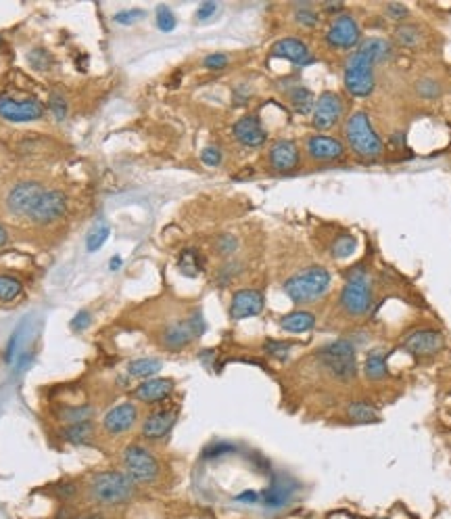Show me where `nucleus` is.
<instances>
[{
    "label": "nucleus",
    "instance_id": "obj_1",
    "mask_svg": "<svg viewBox=\"0 0 451 519\" xmlns=\"http://www.w3.org/2000/svg\"><path fill=\"white\" fill-rule=\"evenodd\" d=\"M393 57V45L386 38H370L363 40L357 51L349 55L343 70V84L351 97L363 99L374 93L376 76L374 65Z\"/></svg>",
    "mask_w": 451,
    "mask_h": 519
},
{
    "label": "nucleus",
    "instance_id": "obj_2",
    "mask_svg": "<svg viewBox=\"0 0 451 519\" xmlns=\"http://www.w3.org/2000/svg\"><path fill=\"white\" fill-rule=\"evenodd\" d=\"M136 484L115 469L99 471L88 481V498L101 506H122L132 500Z\"/></svg>",
    "mask_w": 451,
    "mask_h": 519
},
{
    "label": "nucleus",
    "instance_id": "obj_3",
    "mask_svg": "<svg viewBox=\"0 0 451 519\" xmlns=\"http://www.w3.org/2000/svg\"><path fill=\"white\" fill-rule=\"evenodd\" d=\"M345 141L349 149L363 161H374L382 155L384 145L366 111H353L345 122Z\"/></svg>",
    "mask_w": 451,
    "mask_h": 519
},
{
    "label": "nucleus",
    "instance_id": "obj_4",
    "mask_svg": "<svg viewBox=\"0 0 451 519\" xmlns=\"http://www.w3.org/2000/svg\"><path fill=\"white\" fill-rule=\"evenodd\" d=\"M332 277L324 266H307L284 281V294L293 304H313L330 289Z\"/></svg>",
    "mask_w": 451,
    "mask_h": 519
},
{
    "label": "nucleus",
    "instance_id": "obj_5",
    "mask_svg": "<svg viewBox=\"0 0 451 519\" xmlns=\"http://www.w3.org/2000/svg\"><path fill=\"white\" fill-rule=\"evenodd\" d=\"M338 304H341L343 312L351 319H359V317H366L370 312V308L374 304V287H372V279L363 266L353 269L347 275Z\"/></svg>",
    "mask_w": 451,
    "mask_h": 519
},
{
    "label": "nucleus",
    "instance_id": "obj_6",
    "mask_svg": "<svg viewBox=\"0 0 451 519\" xmlns=\"http://www.w3.org/2000/svg\"><path fill=\"white\" fill-rule=\"evenodd\" d=\"M320 365L338 381H351L357 375V348L349 340H334L318 350Z\"/></svg>",
    "mask_w": 451,
    "mask_h": 519
},
{
    "label": "nucleus",
    "instance_id": "obj_7",
    "mask_svg": "<svg viewBox=\"0 0 451 519\" xmlns=\"http://www.w3.org/2000/svg\"><path fill=\"white\" fill-rule=\"evenodd\" d=\"M122 467L124 473L138 486H147L157 481L161 473V465L157 456L142 444H130L122 452Z\"/></svg>",
    "mask_w": 451,
    "mask_h": 519
},
{
    "label": "nucleus",
    "instance_id": "obj_8",
    "mask_svg": "<svg viewBox=\"0 0 451 519\" xmlns=\"http://www.w3.org/2000/svg\"><path fill=\"white\" fill-rule=\"evenodd\" d=\"M44 115V105L36 97H15L9 93H0V118L13 122V124H26L36 122Z\"/></svg>",
    "mask_w": 451,
    "mask_h": 519
},
{
    "label": "nucleus",
    "instance_id": "obj_9",
    "mask_svg": "<svg viewBox=\"0 0 451 519\" xmlns=\"http://www.w3.org/2000/svg\"><path fill=\"white\" fill-rule=\"evenodd\" d=\"M324 40L330 49L336 51H353L355 47H359L361 42V28L357 24V19L349 13H338L334 15V19L330 22Z\"/></svg>",
    "mask_w": 451,
    "mask_h": 519
},
{
    "label": "nucleus",
    "instance_id": "obj_10",
    "mask_svg": "<svg viewBox=\"0 0 451 519\" xmlns=\"http://www.w3.org/2000/svg\"><path fill=\"white\" fill-rule=\"evenodd\" d=\"M403 350L416 358H432L438 352H443L445 348V335L443 331L434 329V327H418L411 329L403 342H401Z\"/></svg>",
    "mask_w": 451,
    "mask_h": 519
},
{
    "label": "nucleus",
    "instance_id": "obj_11",
    "mask_svg": "<svg viewBox=\"0 0 451 519\" xmlns=\"http://www.w3.org/2000/svg\"><path fill=\"white\" fill-rule=\"evenodd\" d=\"M47 186L42 182H36V180H24V182H17L9 193H7V209L17 216V218H28L32 216L34 207L38 205L40 197L44 195Z\"/></svg>",
    "mask_w": 451,
    "mask_h": 519
},
{
    "label": "nucleus",
    "instance_id": "obj_12",
    "mask_svg": "<svg viewBox=\"0 0 451 519\" xmlns=\"http://www.w3.org/2000/svg\"><path fill=\"white\" fill-rule=\"evenodd\" d=\"M203 331H205V321L201 319V314H192L184 321H176L170 327H165L161 344L167 350H182L188 344H192L197 337H201Z\"/></svg>",
    "mask_w": 451,
    "mask_h": 519
},
{
    "label": "nucleus",
    "instance_id": "obj_13",
    "mask_svg": "<svg viewBox=\"0 0 451 519\" xmlns=\"http://www.w3.org/2000/svg\"><path fill=\"white\" fill-rule=\"evenodd\" d=\"M343 113H345V103L341 95L332 90H324L315 99V105L311 111V124L315 130H330L341 122Z\"/></svg>",
    "mask_w": 451,
    "mask_h": 519
},
{
    "label": "nucleus",
    "instance_id": "obj_14",
    "mask_svg": "<svg viewBox=\"0 0 451 519\" xmlns=\"http://www.w3.org/2000/svg\"><path fill=\"white\" fill-rule=\"evenodd\" d=\"M67 211V195L61 189H47L44 195L40 197L38 205L34 207L30 222L47 226L57 220H61Z\"/></svg>",
    "mask_w": 451,
    "mask_h": 519
},
{
    "label": "nucleus",
    "instance_id": "obj_15",
    "mask_svg": "<svg viewBox=\"0 0 451 519\" xmlns=\"http://www.w3.org/2000/svg\"><path fill=\"white\" fill-rule=\"evenodd\" d=\"M268 163L274 172L286 174V172H295L301 163V151L297 147L295 141L288 138H280L270 147L268 153Z\"/></svg>",
    "mask_w": 451,
    "mask_h": 519
},
{
    "label": "nucleus",
    "instance_id": "obj_16",
    "mask_svg": "<svg viewBox=\"0 0 451 519\" xmlns=\"http://www.w3.org/2000/svg\"><path fill=\"white\" fill-rule=\"evenodd\" d=\"M138 423V406L134 402H122L103 417V429L109 436H122Z\"/></svg>",
    "mask_w": 451,
    "mask_h": 519
},
{
    "label": "nucleus",
    "instance_id": "obj_17",
    "mask_svg": "<svg viewBox=\"0 0 451 519\" xmlns=\"http://www.w3.org/2000/svg\"><path fill=\"white\" fill-rule=\"evenodd\" d=\"M265 298L259 289H238L230 302V319L245 321L263 312Z\"/></svg>",
    "mask_w": 451,
    "mask_h": 519
},
{
    "label": "nucleus",
    "instance_id": "obj_18",
    "mask_svg": "<svg viewBox=\"0 0 451 519\" xmlns=\"http://www.w3.org/2000/svg\"><path fill=\"white\" fill-rule=\"evenodd\" d=\"M176 419L178 413L174 408H157L151 415H147V419L142 421L140 436L149 442H159L165 436H170V431L176 425Z\"/></svg>",
    "mask_w": 451,
    "mask_h": 519
},
{
    "label": "nucleus",
    "instance_id": "obj_19",
    "mask_svg": "<svg viewBox=\"0 0 451 519\" xmlns=\"http://www.w3.org/2000/svg\"><path fill=\"white\" fill-rule=\"evenodd\" d=\"M305 151L313 161H338L345 157V145L326 134H313L305 143Z\"/></svg>",
    "mask_w": 451,
    "mask_h": 519
},
{
    "label": "nucleus",
    "instance_id": "obj_20",
    "mask_svg": "<svg viewBox=\"0 0 451 519\" xmlns=\"http://www.w3.org/2000/svg\"><path fill=\"white\" fill-rule=\"evenodd\" d=\"M270 55L276 57V59H286V61H290V63H295L299 67H305V65L315 61L309 47L299 38H282V40L274 42Z\"/></svg>",
    "mask_w": 451,
    "mask_h": 519
},
{
    "label": "nucleus",
    "instance_id": "obj_21",
    "mask_svg": "<svg viewBox=\"0 0 451 519\" xmlns=\"http://www.w3.org/2000/svg\"><path fill=\"white\" fill-rule=\"evenodd\" d=\"M234 138L249 149H257L268 141V132L257 115H243L234 126H232Z\"/></svg>",
    "mask_w": 451,
    "mask_h": 519
},
{
    "label": "nucleus",
    "instance_id": "obj_22",
    "mask_svg": "<svg viewBox=\"0 0 451 519\" xmlns=\"http://www.w3.org/2000/svg\"><path fill=\"white\" fill-rule=\"evenodd\" d=\"M174 392V379L167 377H153V379H145L140 385H136L134 390V398L142 404H159L163 400H167Z\"/></svg>",
    "mask_w": 451,
    "mask_h": 519
},
{
    "label": "nucleus",
    "instance_id": "obj_23",
    "mask_svg": "<svg viewBox=\"0 0 451 519\" xmlns=\"http://www.w3.org/2000/svg\"><path fill=\"white\" fill-rule=\"evenodd\" d=\"M315 327V314L309 310H293L280 319V329L286 333H307Z\"/></svg>",
    "mask_w": 451,
    "mask_h": 519
},
{
    "label": "nucleus",
    "instance_id": "obj_24",
    "mask_svg": "<svg viewBox=\"0 0 451 519\" xmlns=\"http://www.w3.org/2000/svg\"><path fill=\"white\" fill-rule=\"evenodd\" d=\"M95 423L92 421H84V423H74V425H65L61 429V438L74 446H84L90 444L95 440Z\"/></svg>",
    "mask_w": 451,
    "mask_h": 519
},
{
    "label": "nucleus",
    "instance_id": "obj_25",
    "mask_svg": "<svg viewBox=\"0 0 451 519\" xmlns=\"http://www.w3.org/2000/svg\"><path fill=\"white\" fill-rule=\"evenodd\" d=\"M363 375L370 379V381H382L386 375H388V367H386V354L384 350H372L368 352L366 356V362H363Z\"/></svg>",
    "mask_w": 451,
    "mask_h": 519
},
{
    "label": "nucleus",
    "instance_id": "obj_26",
    "mask_svg": "<svg viewBox=\"0 0 451 519\" xmlns=\"http://www.w3.org/2000/svg\"><path fill=\"white\" fill-rule=\"evenodd\" d=\"M203 266H205V260H203V255L199 253V249H184V251L178 255V269H180V273H182L184 277H188V279L199 277L201 271H203Z\"/></svg>",
    "mask_w": 451,
    "mask_h": 519
},
{
    "label": "nucleus",
    "instance_id": "obj_27",
    "mask_svg": "<svg viewBox=\"0 0 451 519\" xmlns=\"http://www.w3.org/2000/svg\"><path fill=\"white\" fill-rule=\"evenodd\" d=\"M288 103L293 105V109L301 115H307L313 111V105H315V97L313 93L303 86V84H297L288 90Z\"/></svg>",
    "mask_w": 451,
    "mask_h": 519
},
{
    "label": "nucleus",
    "instance_id": "obj_28",
    "mask_svg": "<svg viewBox=\"0 0 451 519\" xmlns=\"http://www.w3.org/2000/svg\"><path fill=\"white\" fill-rule=\"evenodd\" d=\"M163 369V362L159 358H136L128 362V375L134 379H153Z\"/></svg>",
    "mask_w": 451,
    "mask_h": 519
},
{
    "label": "nucleus",
    "instance_id": "obj_29",
    "mask_svg": "<svg viewBox=\"0 0 451 519\" xmlns=\"http://www.w3.org/2000/svg\"><path fill=\"white\" fill-rule=\"evenodd\" d=\"M59 421H63L65 425H74V423H84V421H92L95 417V408L90 404H76V406H61L57 410Z\"/></svg>",
    "mask_w": 451,
    "mask_h": 519
},
{
    "label": "nucleus",
    "instance_id": "obj_30",
    "mask_svg": "<svg viewBox=\"0 0 451 519\" xmlns=\"http://www.w3.org/2000/svg\"><path fill=\"white\" fill-rule=\"evenodd\" d=\"M347 417L353 423H372V421H378V410L366 400H353L347 406Z\"/></svg>",
    "mask_w": 451,
    "mask_h": 519
},
{
    "label": "nucleus",
    "instance_id": "obj_31",
    "mask_svg": "<svg viewBox=\"0 0 451 519\" xmlns=\"http://www.w3.org/2000/svg\"><path fill=\"white\" fill-rule=\"evenodd\" d=\"M395 40L403 49H418L422 45V32L413 24H399L395 28Z\"/></svg>",
    "mask_w": 451,
    "mask_h": 519
},
{
    "label": "nucleus",
    "instance_id": "obj_32",
    "mask_svg": "<svg viewBox=\"0 0 451 519\" xmlns=\"http://www.w3.org/2000/svg\"><path fill=\"white\" fill-rule=\"evenodd\" d=\"M290 494H293V486H286V484H282V481H274V484L261 494V500H263L265 506H282V504L288 502Z\"/></svg>",
    "mask_w": 451,
    "mask_h": 519
},
{
    "label": "nucleus",
    "instance_id": "obj_33",
    "mask_svg": "<svg viewBox=\"0 0 451 519\" xmlns=\"http://www.w3.org/2000/svg\"><path fill=\"white\" fill-rule=\"evenodd\" d=\"M24 292V285L17 277L0 275V302H15Z\"/></svg>",
    "mask_w": 451,
    "mask_h": 519
},
{
    "label": "nucleus",
    "instance_id": "obj_34",
    "mask_svg": "<svg viewBox=\"0 0 451 519\" xmlns=\"http://www.w3.org/2000/svg\"><path fill=\"white\" fill-rule=\"evenodd\" d=\"M355 247H357L355 237H351V234H341V237L332 243V255H334L336 260H345V257H349V255L355 251Z\"/></svg>",
    "mask_w": 451,
    "mask_h": 519
},
{
    "label": "nucleus",
    "instance_id": "obj_35",
    "mask_svg": "<svg viewBox=\"0 0 451 519\" xmlns=\"http://www.w3.org/2000/svg\"><path fill=\"white\" fill-rule=\"evenodd\" d=\"M49 111L53 113V118L57 122H63L67 118V99L63 93L59 90H53L51 97H49Z\"/></svg>",
    "mask_w": 451,
    "mask_h": 519
},
{
    "label": "nucleus",
    "instance_id": "obj_36",
    "mask_svg": "<svg viewBox=\"0 0 451 519\" xmlns=\"http://www.w3.org/2000/svg\"><path fill=\"white\" fill-rule=\"evenodd\" d=\"M295 22L303 28H315L320 24V13L311 9V5H299L295 11Z\"/></svg>",
    "mask_w": 451,
    "mask_h": 519
},
{
    "label": "nucleus",
    "instance_id": "obj_37",
    "mask_svg": "<svg viewBox=\"0 0 451 519\" xmlns=\"http://www.w3.org/2000/svg\"><path fill=\"white\" fill-rule=\"evenodd\" d=\"M263 350H265L272 358L284 360V358L290 354L293 344H288V342H280V340H268V342L263 344Z\"/></svg>",
    "mask_w": 451,
    "mask_h": 519
},
{
    "label": "nucleus",
    "instance_id": "obj_38",
    "mask_svg": "<svg viewBox=\"0 0 451 519\" xmlns=\"http://www.w3.org/2000/svg\"><path fill=\"white\" fill-rule=\"evenodd\" d=\"M109 234H111V228L107 226V224H99L97 228H92V232L88 234V251H97V249H101L103 247V243L109 239Z\"/></svg>",
    "mask_w": 451,
    "mask_h": 519
},
{
    "label": "nucleus",
    "instance_id": "obj_39",
    "mask_svg": "<svg viewBox=\"0 0 451 519\" xmlns=\"http://www.w3.org/2000/svg\"><path fill=\"white\" fill-rule=\"evenodd\" d=\"M28 61H30V65H32L34 70H40V72H44V70H49V67L53 65V57H51V53L44 51V49H34V51L28 55Z\"/></svg>",
    "mask_w": 451,
    "mask_h": 519
},
{
    "label": "nucleus",
    "instance_id": "obj_40",
    "mask_svg": "<svg viewBox=\"0 0 451 519\" xmlns=\"http://www.w3.org/2000/svg\"><path fill=\"white\" fill-rule=\"evenodd\" d=\"M384 15L399 26V24H405V19L409 17V9L405 5H399V3H388L384 7Z\"/></svg>",
    "mask_w": 451,
    "mask_h": 519
},
{
    "label": "nucleus",
    "instance_id": "obj_41",
    "mask_svg": "<svg viewBox=\"0 0 451 519\" xmlns=\"http://www.w3.org/2000/svg\"><path fill=\"white\" fill-rule=\"evenodd\" d=\"M416 90H418V95L422 97V99H436L438 95H441V86H438V82H434V80H430V78H424V80H420L418 84H416Z\"/></svg>",
    "mask_w": 451,
    "mask_h": 519
},
{
    "label": "nucleus",
    "instance_id": "obj_42",
    "mask_svg": "<svg viewBox=\"0 0 451 519\" xmlns=\"http://www.w3.org/2000/svg\"><path fill=\"white\" fill-rule=\"evenodd\" d=\"M157 28L161 32H172L176 28V17L167 7H159L157 9Z\"/></svg>",
    "mask_w": 451,
    "mask_h": 519
},
{
    "label": "nucleus",
    "instance_id": "obj_43",
    "mask_svg": "<svg viewBox=\"0 0 451 519\" xmlns=\"http://www.w3.org/2000/svg\"><path fill=\"white\" fill-rule=\"evenodd\" d=\"M238 247V241L232 237V234H222L218 241H215V249L220 255H232Z\"/></svg>",
    "mask_w": 451,
    "mask_h": 519
},
{
    "label": "nucleus",
    "instance_id": "obj_44",
    "mask_svg": "<svg viewBox=\"0 0 451 519\" xmlns=\"http://www.w3.org/2000/svg\"><path fill=\"white\" fill-rule=\"evenodd\" d=\"M142 17H145V11H140V9H130V11H120V13L113 17V22H115V24H122V26H132V24L140 22Z\"/></svg>",
    "mask_w": 451,
    "mask_h": 519
},
{
    "label": "nucleus",
    "instance_id": "obj_45",
    "mask_svg": "<svg viewBox=\"0 0 451 519\" xmlns=\"http://www.w3.org/2000/svg\"><path fill=\"white\" fill-rule=\"evenodd\" d=\"M228 55H224V53H213V55H207L205 59H203V67L205 70H211V72H218V70H224L226 65H228Z\"/></svg>",
    "mask_w": 451,
    "mask_h": 519
},
{
    "label": "nucleus",
    "instance_id": "obj_46",
    "mask_svg": "<svg viewBox=\"0 0 451 519\" xmlns=\"http://www.w3.org/2000/svg\"><path fill=\"white\" fill-rule=\"evenodd\" d=\"M201 159H203V163L209 166V168L220 166V163H222V151H220V147H205V149L201 151Z\"/></svg>",
    "mask_w": 451,
    "mask_h": 519
},
{
    "label": "nucleus",
    "instance_id": "obj_47",
    "mask_svg": "<svg viewBox=\"0 0 451 519\" xmlns=\"http://www.w3.org/2000/svg\"><path fill=\"white\" fill-rule=\"evenodd\" d=\"M234 450V446L232 444H228V442H218V444H213V446H209L207 450H205V458H218V456H224V454H228V452H232Z\"/></svg>",
    "mask_w": 451,
    "mask_h": 519
},
{
    "label": "nucleus",
    "instance_id": "obj_48",
    "mask_svg": "<svg viewBox=\"0 0 451 519\" xmlns=\"http://www.w3.org/2000/svg\"><path fill=\"white\" fill-rule=\"evenodd\" d=\"M22 329H24V327H19V329L13 333L9 346H7V362H13L15 356H17V348H19V342H22Z\"/></svg>",
    "mask_w": 451,
    "mask_h": 519
},
{
    "label": "nucleus",
    "instance_id": "obj_49",
    "mask_svg": "<svg viewBox=\"0 0 451 519\" xmlns=\"http://www.w3.org/2000/svg\"><path fill=\"white\" fill-rule=\"evenodd\" d=\"M90 323H92L90 312L82 310V312H78V314H76V319L72 321V329H74V331H84Z\"/></svg>",
    "mask_w": 451,
    "mask_h": 519
},
{
    "label": "nucleus",
    "instance_id": "obj_50",
    "mask_svg": "<svg viewBox=\"0 0 451 519\" xmlns=\"http://www.w3.org/2000/svg\"><path fill=\"white\" fill-rule=\"evenodd\" d=\"M215 11H218V5H215V3H203V5L197 9V17H199L201 22H205V19L213 17Z\"/></svg>",
    "mask_w": 451,
    "mask_h": 519
},
{
    "label": "nucleus",
    "instance_id": "obj_51",
    "mask_svg": "<svg viewBox=\"0 0 451 519\" xmlns=\"http://www.w3.org/2000/svg\"><path fill=\"white\" fill-rule=\"evenodd\" d=\"M257 498H259V496H257L255 492H251V490H249V492H243V494H238V496H236V500H249V502H257Z\"/></svg>",
    "mask_w": 451,
    "mask_h": 519
},
{
    "label": "nucleus",
    "instance_id": "obj_52",
    "mask_svg": "<svg viewBox=\"0 0 451 519\" xmlns=\"http://www.w3.org/2000/svg\"><path fill=\"white\" fill-rule=\"evenodd\" d=\"M109 266H111V271H117V269L122 266V257H120V255L111 257V262H109Z\"/></svg>",
    "mask_w": 451,
    "mask_h": 519
},
{
    "label": "nucleus",
    "instance_id": "obj_53",
    "mask_svg": "<svg viewBox=\"0 0 451 519\" xmlns=\"http://www.w3.org/2000/svg\"><path fill=\"white\" fill-rule=\"evenodd\" d=\"M7 241H9V234H7V230L3 226H0V247H3Z\"/></svg>",
    "mask_w": 451,
    "mask_h": 519
},
{
    "label": "nucleus",
    "instance_id": "obj_54",
    "mask_svg": "<svg viewBox=\"0 0 451 519\" xmlns=\"http://www.w3.org/2000/svg\"><path fill=\"white\" fill-rule=\"evenodd\" d=\"M76 519H107L105 515L101 513H90V515H84V517H76Z\"/></svg>",
    "mask_w": 451,
    "mask_h": 519
},
{
    "label": "nucleus",
    "instance_id": "obj_55",
    "mask_svg": "<svg viewBox=\"0 0 451 519\" xmlns=\"http://www.w3.org/2000/svg\"><path fill=\"white\" fill-rule=\"evenodd\" d=\"M324 9H326V11H334V13H338V11L343 9V5H324Z\"/></svg>",
    "mask_w": 451,
    "mask_h": 519
}]
</instances>
